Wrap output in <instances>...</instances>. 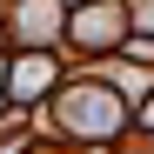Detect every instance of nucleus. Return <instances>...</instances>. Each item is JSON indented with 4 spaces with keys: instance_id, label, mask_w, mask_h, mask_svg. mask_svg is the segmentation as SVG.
<instances>
[{
    "instance_id": "1",
    "label": "nucleus",
    "mask_w": 154,
    "mask_h": 154,
    "mask_svg": "<svg viewBox=\"0 0 154 154\" xmlns=\"http://www.w3.org/2000/svg\"><path fill=\"white\" fill-rule=\"evenodd\" d=\"M114 27H121L114 14H81V40L87 47H114Z\"/></svg>"
},
{
    "instance_id": "2",
    "label": "nucleus",
    "mask_w": 154,
    "mask_h": 154,
    "mask_svg": "<svg viewBox=\"0 0 154 154\" xmlns=\"http://www.w3.org/2000/svg\"><path fill=\"white\" fill-rule=\"evenodd\" d=\"M40 81H47V60H27V67H20V100H34Z\"/></svg>"
}]
</instances>
